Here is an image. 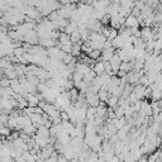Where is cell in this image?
I'll list each match as a JSON object with an SVG mask.
<instances>
[{
  "label": "cell",
  "instance_id": "cell-1",
  "mask_svg": "<svg viewBox=\"0 0 162 162\" xmlns=\"http://www.w3.org/2000/svg\"><path fill=\"white\" fill-rule=\"evenodd\" d=\"M93 71L95 72L96 76H100L103 74H105V70H104V63L103 62H96V65L94 66Z\"/></svg>",
  "mask_w": 162,
  "mask_h": 162
},
{
  "label": "cell",
  "instance_id": "cell-2",
  "mask_svg": "<svg viewBox=\"0 0 162 162\" xmlns=\"http://www.w3.org/2000/svg\"><path fill=\"white\" fill-rule=\"evenodd\" d=\"M118 100H119V98H117V96H110L109 98V99L107 100L108 101V105H109V107H111V108H115L117 107V105H118Z\"/></svg>",
  "mask_w": 162,
  "mask_h": 162
}]
</instances>
